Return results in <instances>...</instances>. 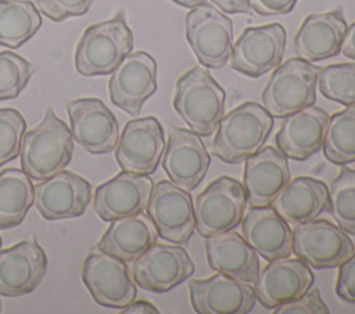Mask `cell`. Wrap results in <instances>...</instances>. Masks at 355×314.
<instances>
[{"label":"cell","mask_w":355,"mask_h":314,"mask_svg":"<svg viewBox=\"0 0 355 314\" xmlns=\"http://www.w3.org/2000/svg\"><path fill=\"white\" fill-rule=\"evenodd\" d=\"M341 53L348 57L349 59L355 61V22H352L345 32L343 46H341Z\"/></svg>","instance_id":"b9f144b4"},{"label":"cell","mask_w":355,"mask_h":314,"mask_svg":"<svg viewBox=\"0 0 355 314\" xmlns=\"http://www.w3.org/2000/svg\"><path fill=\"white\" fill-rule=\"evenodd\" d=\"M329 212L345 232L355 235V170L343 167L329 190Z\"/></svg>","instance_id":"1f68e13d"},{"label":"cell","mask_w":355,"mask_h":314,"mask_svg":"<svg viewBox=\"0 0 355 314\" xmlns=\"http://www.w3.org/2000/svg\"><path fill=\"white\" fill-rule=\"evenodd\" d=\"M90 198V183L68 170H61L35 185V206L46 220L78 217L85 213Z\"/></svg>","instance_id":"ac0fdd59"},{"label":"cell","mask_w":355,"mask_h":314,"mask_svg":"<svg viewBox=\"0 0 355 314\" xmlns=\"http://www.w3.org/2000/svg\"><path fill=\"white\" fill-rule=\"evenodd\" d=\"M241 221L243 238L268 261L293 253V230L273 206L251 207Z\"/></svg>","instance_id":"603a6c76"},{"label":"cell","mask_w":355,"mask_h":314,"mask_svg":"<svg viewBox=\"0 0 355 314\" xmlns=\"http://www.w3.org/2000/svg\"><path fill=\"white\" fill-rule=\"evenodd\" d=\"M218 8L227 14H251L248 0H211Z\"/></svg>","instance_id":"ab89813d"},{"label":"cell","mask_w":355,"mask_h":314,"mask_svg":"<svg viewBox=\"0 0 355 314\" xmlns=\"http://www.w3.org/2000/svg\"><path fill=\"white\" fill-rule=\"evenodd\" d=\"M153 188V180L147 174L122 170L96 188L93 209L103 221L140 213L147 207Z\"/></svg>","instance_id":"ffe728a7"},{"label":"cell","mask_w":355,"mask_h":314,"mask_svg":"<svg viewBox=\"0 0 355 314\" xmlns=\"http://www.w3.org/2000/svg\"><path fill=\"white\" fill-rule=\"evenodd\" d=\"M343 10L308 15L294 37V48L300 58L316 62L341 51L347 32Z\"/></svg>","instance_id":"d4e9b609"},{"label":"cell","mask_w":355,"mask_h":314,"mask_svg":"<svg viewBox=\"0 0 355 314\" xmlns=\"http://www.w3.org/2000/svg\"><path fill=\"white\" fill-rule=\"evenodd\" d=\"M133 33L123 14L85 29L75 50V68L82 76L110 75L132 51Z\"/></svg>","instance_id":"277c9868"},{"label":"cell","mask_w":355,"mask_h":314,"mask_svg":"<svg viewBox=\"0 0 355 314\" xmlns=\"http://www.w3.org/2000/svg\"><path fill=\"white\" fill-rule=\"evenodd\" d=\"M25 118L14 108H0V166L19 155Z\"/></svg>","instance_id":"e575fe53"},{"label":"cell","mask_w":355,"mask_h":314,"mask_svg":"<svg viewBox=\"0 0 355 314\" xmlns=\"http://www.w3.org/2000/svg\"><path fill=\"white\" fill-rule=\"evenodd\" d=\"M82 281L93 300L111 308H123L136 297V282L126 261L97 245L82 266Z\"/></svg>","instance_id":"52a82bcc"},{"label":"cell","mask_w":355,"mask_h":314,"mask_svg":"<svg viewBox=\"0 0 355 314\" xmlns=\"http://www.w3.org/2000/svg\"><path fill=\"white\" fill-rule=\"evenodd\" d=\"M318 87L323 97L343 105H355V64H333L322 68Z\"/></svg>","instance_id":"d6a6232c"},{"label":"cell","mask_w":355,"mask_h":314,"mask_svg":"<svg viewBox=\"0 0 355 314\" xmlns=\"http://www.w3.org/2000/svg\"><path fill=\"white\" fill-rule=\"evenodd\" d=\"M287 33L283 25L245 28L233 44L230 65L248 77H259L282 64Z\"/></svg>","instance_id":"8fae6325"},{"label":"cell","mask_w":355,"mask_h":314,"mask_svg":"<svg viewBox=\"0 0 355 314\" xmlns=\"http://www.w3.org/2000/svg\"><path fill=\"white\" fill-rule=\"evenodd\" d=\"M209 163V154L200 134L178 126L169 129L162 167L172 183L186 191L194 190L208 172Z\"/></svg>","instance_id":"e0dca14e"},{"label":"cell","mask_w":355,"mask_h":314,"mask_svg":"<svg viewBox=\"0 0 355 314\" xmlns=\"http://www.w3.org/2000/svg\"><path fill=\"white\" fill-rule=\"evenodd\" d=\"M42 26L37 7L29 0H0V46L18 48Z\"/></svg>","instance_id":"f546056e"},{"label":"cell","mask_w":355,"mask_h":314,"mask_svg":"<svg viewBox=\"0 0 355 314\" xmlns=\"http://www.w3.org/2000/svg\"><path fill=\"white\" fill-rule=\"evenodd\" d=\"M208 264L215 271L247 284H254L259 274L258 253L236 231L229 230L207 237Z\"/></svg>","instance_id":"484cf974"},{"label":"cell","mask_w":355,"mask_h":314,"mask_svg":"<svg viewBox=\"0 0 355 314\" xmlns=\"http://www.w3.org/2000/svg\"><path fill=\"white\" fill-rule=\"evenodd\" d=\"M172 1L182 6V7H186V8H193L196 6H200V4L205 3V0H172Z\"/></svg>","instance_id":"7bdbcfd3"},{"label":"cell","mask_w":355,"mask_h":314,"mask_svg":"<svg viewBox=\"0 0 355 314\" xmlns=\"http://www.w3.org/2000/svg\"><path fill=\"white\" fill-rule=\"evenodd\" d=\"M147 214L158 235L176 245L186 246L196 230V214L189 191L172 181H158L147 203Z\"/></svg>","instance_id":"30bf717a"},{"label":"cell","mask_w":355,"mask_h":314,"mask_svg":"<svg viewBox=\"0 0 355 314\" xmlns=\"http://www.w3.org/2000/svg\"><path fill=\"white\" fill-rule=\"evenodd\" d=\"M329 115L315 107H305L283 118L276 134L279 151L294 160H305L323 147Z\"/></svg>","instance_id":"cb8c5ba5"},{"label":"cell","mask_w":355,"mask_h":314,"mask_svg":"<svg viewBox=\"0 0 355 314\" xmlns=\"http://www.w3.org/2000/svg\"><path fill=\"white\" fill-rule=\"evenodd\" d=\"M330 310L320 296V290L313 288L300 299L280 304L275 308L276 314H327Z\"/></svg>","instance_id":"8d00e7d4"},{"label":"cell","mask_w":355,"mask_h":314,"mask_svg":"<svg viewBox=\"0 0 355 314\" xmlns=\"http://www.w3.org/2000/svg\"><path fill=\"white\" fill-rule=\"evenodd\" d=\"M336 293L345 302L355 303V250L340 264Z\"/></svg>","instance_id":"74e56055"},{"label":"cell","mask_w":355,"mask_h":314,"mask_svg":"<svg viewBox=\"0 0 355 314\" xmlns=\"http://www.w3.org/2000/svg\"><path fill=\"white\" fill-rule=\"evenodd\" d=\"M186 39L201 65L219 69L230 59L232 19L211 4L196 6L186 15Z\"/></svg>","instance_id":"8992f818"},{"label":"cell","mask_w":355,"mask_h":314,"mask_svg":"<svg viewBox=\"0 0 355 314\" xmlns=\"http://www.w3.org/2000/svg\"><path fill=\"white\" fill-rule=\"evenodd\" d=\"M295 3L297 0H248L251 10L261 15L288 14Z\"/></svg>","instance_id":"f35d334b"},{"label":"cell","mask_w":355,"mask_h":314,"mask_svg":"<svg viewBox=\"0 0 355 314\" xmlns=\"http://www.w3.org/2000/svg\"><path fill=\"white\" fill-rule=\"evenodd\" d=\"M354 250L348 234L324 219L294 224L293 252L313 268L338 267Z\"/></svg>","instance_id":"9c48e42d"},{"label":"cell","mask_w":355,"mask_h":314,"mask_svg":"<svg viewBox=\"0 0 355 314\" xmlns=\"http://www.w3.org/2000/svg\"><path fill=\"white\" fill-rule=\"evenodd\" d=\"M190 302L198 314H245L254 308L255 290L240 279L216 271L205 279L189 282Z\"/></svg>","instance_id":"2e32d148"},{"label":"cell","mask_w":355,"mask_h":314,"mask_svg":"<svg viewBox=\"0 0 355 314\" xmlns=\"http://www.w3.org/2000/svg\"><path fill=\"white\" fill-rule=\"evenodd\" d=\"M275 210L290 224L316 219L329 206L327 185L312 177H295L272 202Z\"/></svg>","instance_id":"83f0119b"},{"label":"cell","mask_w":355,"mask_h":314,"mask_svg":"<svg viewBox=\"0 0 355 314\" xmlns=\"http://www.w3.org/2000/svg\"><path fill=\"white\" fill-rule=\"evenodd\" d=\"M313 282L312 271L301 259L270 260L254 282L255 297L268 310L305 295Z\"/></svg>","instance_id":"44dd1931"},{"label":"cell","mask_w":355,"mask_h":314,"mask_svg":"<svg viewBox=\"0 0 355 314\" xmlns=\"http://www.w3.org/2000/svg\"><path fill=\"white\" fill-rule=\"evenodd\" d=\"M36 65L12 51H0V100H12L26 87Z\"/></svg>","instance_id":"836d02e7"},{"label":"cell","mask_w":355,"mask_h":314,"mask_svg":"<svg viewBox=\"0 0 355 314\" xmlns=\"http://www.w3.org/2000/svg\"><path fill=\"white\" fill-rule=\"evenodd\" d=\"M157 90V62L146 51L129 53L112 71L108 95L114 105L137 116Z\"/></svg>","instance_id":"7c38bea8"},{"label":"cell","mask_w":355,"mask_h":314,"mask_svg":"<svg viewBox=\"0 0 355 314\" xmlns=\"http://www.w3.org/2000/svg\"><path fill=\"white\" fill-rule=\"evenodd\" d=\"M73 137L71 129L49 108L42 122L28 130L21 141L22 170L36 181H42L64 170L71 162Z\"/></svg>","instance_id":"6da1fadb"},{"label":"cell","mask_w":355,"mask_h":314,"mask_svg":"<svg viewBox=\"0 0 355 314\" xmlns=\"http://www.w3.org/2000/svg\"><path fill=\"white\" fill-rule=\"evenodd\" d=\"M273 116L257 102H244L223 115L212 141V152L234 165L261 149L273 127Z\"/></svg>","instance_id":"7a4b0ae2"},{"label":"cell","mask_w":355,"mask_h":314,"mask_svg":"<svg viewBox=\"0 0 355 314\" xmlns=\"http://www.w3.org/2000/svg\"><path fill=\"white\" fill-rule=\"evenodd\" d=\"M122 313L123 314H158V308L150 303V302H146V300H133L130 302L126 307L122 308Z\"/></svg>","instance_id":"60d3db41"},{"label":"cell","mask_w":355,"mask_h":314,"mask_svg":"<svg viewBox=\"0 0 355 314\" xmlns=\"http://www.w3.org/2000/svg\"><path fill=\"white\" fill-rule=\"evenodd\" d=\"M33 202L35 187L22 169L0 172V230L21 224Z\"/></svg>","instance_id":"f1b7e54d"},{"label":"cell","mask_w":355,"mask_h":314,"mask_svg":"<svg viewBox=\"0 0 355 314\" xmlns=\"http://www.w3.org/2000/svg\"><path fill=\"white\" fill-rule=\"evenodd\" d=\"M157 237L155 224L148 214L140 212L112 220L97 246L129 263L155 243Z\"/></svg>","instance_id":"4316f807"},{"label":"cell","mask_w":355,"mask_h":314,"mask_svg":"<svg viewBox=\"0 0 355 314\" xmlns=\"http://www.w3.org/2000/svg\"><path fill=\"white\" fill-rule=\"evenodd\" d=\"M73 140L89 154L100 155L115 149L119 127L115 115L94 97L78 98L67 102Z\"/></svg>","instance_id":"4fadbf2b"},{"label":"cell","mask_w":355,"mask_h":314,"mask_svg":"<svg viewBox=\"0 0 355 314\" xmlns=\"http://www.w3.org/2000/svg\"><path fill=\"white\" fill-rule=\"evenodd\" d=\"M245 207L243 184L227 176L218 177L196 199V230L205 238L233 230L241 223Z\"/></svg>","instance_id":"ba28073f"},{"label":"cell","mask_w":355,"mask_h":314,"mask_svg":"<svg viewBox=\"0 0 355 314\" xmlns=\"http://www.w3.org/2000/svg\"><path fill=\"white\" fill-rule=\"evenodd\" d=\"M47 270V256L35 237L0 250V295L17 297L33 292Z\"/></svg>","instance_id":"d6986e66"},{"label":"cell","mask_w":355,"mask_h":314,"mask_svg":"<svg viewBox=\"0 0 355 314\" xmlns=\"http://www.w3.org/2000/svg\"><path fill=\"white\" fill-rule=\"evenodd\" d=\"M0 248H1V237H0Z\"/></svg>","instance_id":"ee69618b"},{"label":"cell","mask_w":355,"mask_h":314,"mask_svg":"<svg viewBox=\"0 0 355 314\" xmlns=\"http://www.w3.org/2000/svg\"><path fill=\"white\" fill-rule=\"evenodd\" d=\"M94 0H36L37 10L54 22L79 17L89 11Z\"/></svg>","instance_id":"d590c367"},{"label":"cell","mask_w":355,"mask_h":314,"mask_svg":"<svg viewBox=\"0 0 355 314\" xmlns=\"http://www.w3.org/2000/svg\"><path fill=\"white\" fill-rule=\"evenodd\" d=\"M243 187L250 207L272 205L290 181L286 155L273 147H265L244 159Z\"/></svg>","instance_id":"7402d4cb"},{"label":"cell","mask_w":355,"mask_h":314,"mask_svg":"<svg viewBox=\"0 0 355 314\" xmlns=\"http://www.w3.org/2000/svg\"><path fill=\"white\" fill-rule=\"evenodd\" d=\"M193 273L194 263L184 248L157 242L135 259L132 264L136 285L155 293L168 292Z\"/></svg>","instance_id":"5bb4252c"},{"label":"cell","mask_w":355,"mask_h":314,"mask_svg":"<svg viewBox=\"0 0 355 314\" xmlns=\"http://www.w3.org/2000/svg\"><path fill=\"white\" fill-rule=\"evenodd\" d=\"M319 71V66L300 57L280 64L262 91L263 108L273 118H284L313 105Z\"/></svg>","instance_id":"5b68a950"},{"label":"cell","mask_w":355,"mask_h":314,"mask_svg":"<svg viewBox=\"0 0 355 314\" xmlns=\"http://www.w3.org/2000/svg\"><path fill=\"white\" fill-rule=\"evenodd\" d=\"M322 148L326 159L334 165L355 162V105L329 116Z\"/></svg>","instance_id":"4dcf8cb0"},{"label":"cell","mask_w":355,"mask_h":314,"mask_svg":"<svg viewBox=\"0 0 355 314\" xmlns=\"http://www.w3.org/2000/svg\"><path fill=\"white\" fill-rule=\"evenodd\" d=\"M0 311H1V302H0Z\"/></svg>","instance_id":"f6af8a7d"},{"label":"cell","mask_w":355,"mask_h":314,"mask_svg":"<svg viewBox=\"0 0 355 314\" xmlns=\"http://www.w3.org/2000/svg\"><path fill=\"white\" fill-rule=\"evenodd\" d=\"M225 90L202 66L183 73L175 86L173 108L200 136H211L225 115Z\"/></svg>","instance_id":"3957f363"},{"label":"cell","mask_w":355,"mask_h":314,"mask_svg":"<svg viewBox=\"0 0 355 314\" xmlns=\"http://www.w3.org/2000/svg\"><path fill=\"white\" fill-rule=\"evenodd\" d=\"M165 149L164 130L154 116L129 120L115 147V159L125 172L153 174Z\"/></svg>","instance_id":"9a60e30c"}]
</instances>
